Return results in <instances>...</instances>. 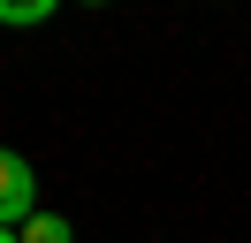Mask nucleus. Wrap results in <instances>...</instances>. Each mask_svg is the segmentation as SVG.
<instances>
[{
  "mask_svg": "<svg viewBox=\"0 0 251 243\" xmlns=\"http://www.w3.org/2000/svg\"><path fill=\"white\" fill-rule=\"evenodd\" d=\"M38 213V175L16 145H0V228H23Z\"/></svg>",
  "mask_w": 251,
  "mask_h": 243,
  "instance_id": "f257e3e1",
  "label": "nucleus"
},
{
  "mask_svg": "<svg viewBox=\"0 0 251 243\" xmlns=\"http://www.w3.org/2000/svg\"><path fill=\"white\" fill-rule=\"evenodd\" d=\"M53 8H61V0H0V23H8V30H38Z\"/></svg>",
  "mask_w": 251,
  "mask_h": 243,
  "instance_id": "f03ea898",
  "label": "nucleus"
},
{
  "mask_svg": "<svg viewBox=\"0 0 251 243\" xmlns=\"http://www.w3.org/2000/svg\"><path fill=\"white\" fill-rule=\"evenodd\" d=\"M16 236H23V243H76V228H69L61 213H31V220H23Z\"/></svg>",
  "mask_w": 251,
  "mask_h": 243,
  "instance_id": "7ed1b4c3",
  "label": "nucleus"
},
{
  "mask_svg": "<svg viewBox=\"0 0 251 243\" xmlns=\"http://www.w3.org/2000/svg\"><path fill=\"white\" fill-rule=\"evenodd\" d=\"M0 243H23V236H16V228H0Z\"/></svg>",
  "mask_w": 251,
  "mask_h": 243,
  "instance_id": "20e7f679",
  "label": "nucleus"
},
{
  "mask_svg": "<svg viewBox=\"0 0 251 243\" xmlns=\"http://www.w3.org/2000/svg\"><path fill=\"white\" fill-rule=\"evenodd\" d=\"M84 8H107V0H84Z\"/></svg>",
  "mask_w": 251,
  "mask_h": 243,
  "instance_id": "39448f33",
  "label": "nucleus"
}]
</instances>
